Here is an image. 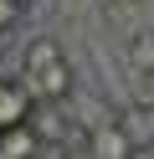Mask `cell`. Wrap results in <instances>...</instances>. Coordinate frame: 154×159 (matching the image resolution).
Masks as SVG:
<instances>
[{
    "mask_svg": "<svg viewBox=\"0 0 154 159\" xmlns=\"http://www.w3.org/2000/svg\"><path fill=\"white\" fill-rule=\"evenodd\" d=\"M62 159H92V154H87V149H67Z\"/></svg>",
    "mask_w": 154,
    "mask_h": 159,
    "instance_id": "obj_8",
    "label": "cell"
},
{
    "mask_svg": "<svg viewBox=\"0 0 154 159\" xmlns=\"http://www.w3.org/2000/svg\"><path fill=\"white\" fill-rule=\"evenodd\" d=\"M41 139H36V128L31 123H21V128H5L0 134V159H41Z\"/></svg>",
    "mask_w": 154,
    "mask_h": 159,
    "instance_id": "obj_5",
    "label": "cell"
},
{
    "mask_svg": "<svg viewBox=\"0 0 154 159\" xmlns=\"http://www.w3.org/2000/svg\"><path fill=\"white\" fill-rule=\"evenodd\" d=\"M87 154H92V159H133V144L123 139L118 118H108V123H98V128L87 134Z\"/></svg>",
    "mask_w": 154,
    "mask_h": 159,
    "instance_id": "obj_4",
    "label": "cell"
},
{
    "mask_svg": "<svg viewBox=\"0 0 154 159\" xmlns=\"http://www.w3.org/2000/svg\"><path fill=\"white\" fill-rule=\"evenodd\" d=\"M16 5H26V0H16Z\"/></svg>",
    "mask_w": 154,
    "mask_h": 159,
    "instance_id": "obj_9",
    "label": "cell"
},
{
    "mask_svg": "<svg viewBox=\"0 0 154 159\" xmlns=\"http://www.w3.org/2000/svg\"><path fill=\"white\" fill-rule=\"evenodd\" d=\"M133 62L154 72V36H139V41H133Z\"/></svg>",
    "mask_w": 154,
    "mask_h": 159,
    "instance_id": "obj_6",
    "label": "cell"
},
{
    "mask_svg": "<svg viewBox=\"0 0 154 159\" xmlns=\"http://www.w3.org/2000/svg\"><path fill=\"white\" fill-rule=\"evenodd\" d=\"M118 128H123V139L133 144V154H149V149H154V108L149 103L123 108V113H118Z\"/></svg>",
    "mask_w": 154,
    "mask_h": 159,
    "instance_id": "obj_3",
    "label": "cell"
},
{
    "mask_svg": "<svg viewBox=\"0 0 154 159\" xmlns=\"http://www.w3.org/2000/svg\"><path fill=\"white\" fill-rule=\"evenodd\" d=\"M31 108H36V98L26 93V82H21V77H5V82H0V134L31 123Z\"/></svg>",
    "mask_w": 154,
    "mask_h": 159,
    "instance_id": "obj_2",
    "label": "cell"
},
{
    "mask_svg": "<svg viewBox=\"0 0 154 159\" xmlns=\"http://www.w3.org/2000/svg\"><path fill=\"white\" fill-rule=\"evenodd\" d=\"M21 82L36 103H62L72 93V67L62 62V46L51 36H36L26 46V62H21Z\"/></svg>",
    "mask_w": 154,
    "mask_h": 159,
    "instance_id": "obj_1",
    "label": "cell"
},
{
    "mask_svg": "<svg viewBox=\"0 0 154 159\" xmlns=\"http://www.w3.org/2000/svg\"><path fill=\"white\" fill-rule=\"evenodd\" d=\"M16 21H21V5L16 0H0V31H10Z\"/></svg>",
    "mask_w": 154,
    "mask_h": 159,
    "instance_id": "obj_7",
    "label": "cell"
}]
</instances>
